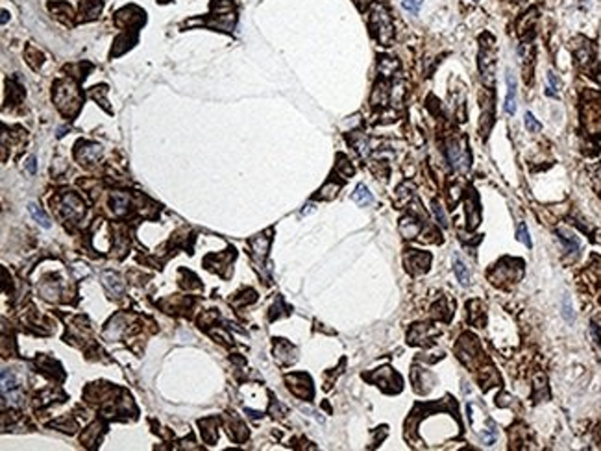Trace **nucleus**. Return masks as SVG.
Segmentation results:
<instances>
[{
  "label": "nucleus",
  "instance_id": "f03ea898",
  "mask_svg": "<svg viewBox=\"0 0 601 451\" xmlns=\"http://www.w3.org/2000/svg\"><path fill=\"white\" fill-rule=\"evenodd\" d=\"M448 159H450V163L455 169L459 170H466L468 169V165H470V155H468V152L465 150V148H460L457 143H451L450 146H448Z\"/></svg>",
  "mask_w": 601,
  "mask_h": 451
},
{
  "label": "nucleus",
  "instance_id": "a211bd4d",
  "mask_svg": "<svg viewBox=\"0 0 601 451\" xmlns=\"http://www.w3.org/2000/svg\"><path fill=\"white\" fill-rule=\"evenodd\" d=\"M402 6L407 11H411L412 15H417L418 10H420V6H422V0H402Z\"/></svg>",
  "mask_w": 601,
  "mask_h": 451
},
{
  "label": "nucleus",
  "instance_id": "dca6fc26",
  "mask_svg": "<svg viewBox=\"0 0 601 451\" xmlns=\"http://www.w3.org/2000/svg\"><path fill=\"white\" fill-rule=\"evenodd\" d=\"M525 128H527L531 133H537V131H540V122H537V118H535L531 113H525Z\"/></svg>",
  "mask_w": 601,
  "mask_h": 451
},
{
  "label": "nucleus",
  "instance_id": "f257e3e1",
  "mask_svg": "<svg viewBox=\"0 0 601 451\" xmlns=\"http://www.w3.org/2000/svg\"><path fill=\"white\" fill-rule=\"evenodd\" d=\"M370 28L374 30V34L378 35L381 44L390 43L394 30H392V22H390V15L387 13V10H385L383 6L379 4L374 6L372 15H370Z\"/></svg>",
  "mask_w": 601,
  "mask_h": 451
},
{
  "label": "nucleus",
  "instance_id": "9d476101",
  "mask_svg": "<svg viewBox=\"0 0 601 451\" xmlns=\"http://www.w3.org/2000/svg\"><path fill=\"white\" fill-rule=\"evenodd\" d=\"M102 10V2L100 0H83L82 2V13L87 15V19L97 17Z\"/></svg>",
  "mask_w": 601,
  "mask_h": 451
},
{
  "label": "nucleus",
  "instance_id": "6ab92c4d",
  "mask_svg": "<svg viewBox=\"0 0 601 451\" xmlns=\"http://www.w3.org/2000/svg\"><path fill=\"white\" fill-rule=\"evenodd\" d=\"M433 211H435V215H436V220H438V222H441L442 226L446 228V226H448V219H446V215H444V211H442V207H441V204H438V202H433Z\"/></svg>",
  "mask_w": 601,
  "mask_h": 451
},
{
  "label": "nucleus",
  "instance_id": "39448f33",
  "mask_svg": "<svg viewBox=\"0 0 601 451\" xmlns=\"http://www.w3.org/2000/svg\"><path fill=\"white\" fill-rule=\"evenodd\" d=\"M557 235H559V241H561V243L564 244V248H566V252H570V253L579 252L581 244H579V239H577L573 233L566 231V229H559Z\"/></svg>",
  "mask_w": 601,
  "mask_h": 451
},
{
  "label": "nucleus",
  "instance_id": "4468645a",
  "mask_svg": "<svg viewBox=\"0 0 601 451\" xmlns=\"http://www.w3.org/2000/svg\"><path fill=\"white\" fill-rule=\"evenodd\" d=\"M252 246H253V252H256L257 255H261V257H263V255L267 253V250H268V239H265V241H263V237L253 239Z\"/></svg>",
  "mask_w": 601,
  "mask_h": 451
},
{
  "label": "nucleus",
  "instance_id": "f3484780",
  "mask_svg": "<svg viewBox=\"0 0 601 451\" xmlns=\"http://www.w3.org/2000/svg\"><path fill=\"white\" fill-rule=\"evenodd\" d=\"M548 83H549L548 94H551V97H559V80L553 73L548 74Z\"/></svg>",
  "mask_w": 601,
  "mask_h": 451
},
{
  "label": "nucleus",
  "instance_id": "f8f14e48",
  "mask_svg": "<svg viewBox=\"0 0 601 451\" xmlns=\"http://www.w3.org/2000/svg\"><path fill=\"white\" fill-rule=\"evenodd\" d=\"M128 204H130V198H128L126 193H113L111 205H113V209H115L117 213H122V211L128 207Z\"/></svg>",
  "mask_w": 601,
  "mask_h": 451
},
{
  "label": "nucleus",
  "instance_id": "20e7f679",
  "mask_svg": "<svg viewBox=\"0 0 601 451\" xmlns=\"http://www.w3.org/2000/svg\"><path fill=\"white\" fill-rule=\"evenodd\" d=\"M505 111L509 115L516 113V82L513 74H507V98H505Z\"/></svg>",
  "mask_w": 601,
  "mask_h": 451
},
{
  "label": "nucleus",
  "instance_id": "4be33fe9",
  "mask_svg": "<svg viewBox=\"0 0 601 451\" xmlns=\"http://www.w3.org/2000/svg\"><path fill=\"white\" fill-rule=\"evenodd\" d=\"M28 170H30V172H34V170H35V159H34V157H30V159H28Z\"/></svg>",
  "mask_w": 601,
  "mask_h": 451
},
{
  "label": "nucleus",
  "instance_id": "6e6552de",
  "mask_svg": "<svg viewBox=\"0 0 601 451\" xmlns=\"http://www.w3.org/2000/svg\"><path fill=\"white\" fill-rule=\"evenodd\" d=\"M453 270H455L457 281H459L460 285L466 287L468 283H470V274H468V267H466V265H465L463 261H460V259H455V261H453Z\"/></svg>",
  "mask_w": 601,
  "mask_h": 451
},
{
  "label": "nucleus",
  "instance_id": "aec40b11",
  "mask_svg": "<svg viewBox=\"0 0 601 451\" xmlns=\"http://www.w3.org/2000/svg\"><path fill=\"white\" fill-rule=\"evenodd\" d=\"M563 315H564V318H566L568 322H572L573 320V311H572V303H570V298H564L563 300Z\"/></svg>",
  "mask_w": 601,
  "mask_h": 451
},
{
  "label": "nucleus",
  "instance_id": "1a4fd4ad",
  "mask_svg": "<svg viewBox=\"0 0 601 451\" xmlns=\"http://www.w3.org/2000/svg\"><path fill=\"white\" fill-rule=\"evenodd\" d=\"M100 146L98 145H85V150H78V157L85 163H93L97 161V157L100 155Z\"/></svg>",
  "mask_w": 601,
  "mask_h": 451
},
{
  "label": "nucleus",
  "instance_id": "2eb2a0df",
  "mask_svg": "<svg viewBox=\"0 0 601 451\" xmlns=\"http://www.w3.org/2000/svg\"><path fill=\"white\" fill-rule=\"evenodd\" d=\"M516 239H518L520 243H524L527 248H531V239H529V233H527V228H525V224L522 222L518 226V229H516Z\"/></svg>",
  "mask_w": 601,
  "mask_h": 451
},
{
  "label": "nucleus",
  "instance_id": "7ed1b4c3",
  "mask_svg": "<svg viewBox=\"0 0 601 451\" xmlns=\"http://www.w3.org/2000/svg\"><path fill=\"white\" fill-rule=\"evenodd\" d=\"M583 116H585V124H587L588 130H590L592 133H599L601 131V106H596V104L587 106L585 107Z\"/></svg>",
  "mask_w": 601,
  "mask_h": 451
},
{
  "label": "nucleus",
  "instance_id": "ddd939ff",
  "mask_svg": "<svg viewBox=\"0 0 601 451\" xmlns=\"http://www.w3.org/2000/svg\"><path fill=\"white\" fill-rule=\"evenodd\" d=\"M28 211H30V215L34 217L35 222H39L41 226H43V228H50V220H49V217L43 213V209H39L35 204H30L28 205Z\"/></svg>",
  "mask_w": 601,
  "mask_h": 451
},
{
  "label": "nucleus",
  "instance_id": "423d86ee",
  "mask_svg": "<svg viewBox=\"0 0 601 451\" xmlns=\"http://www.w3.org/2000/svg\"><path fill=\"white\" fill-rule=\"evenodd\" d=\"M104 285L109 289V292H111L113 296H119L124 291V283L121 281V277L117 276V274H111V272L104 274Z\"/></svg>",
  "mask_w": 601,
  "mask_h": 451
},
{
  "label": "nucleus",
  "instance_id": "412c9836",
  "mask_svg": "<svg viewBox=\"0 0 601 451\" xmlns=\"http://www.w3.org/2000/svg\"><path fill=\"white\" fill-rule=\"evenodd\" d=\"M590 329H592V335H594V339H596V342H597V344H601V327L597 324H592Z\"/></svg>",
  "mask_w": 601,
  "mask_h": 451
},
{
  "label": "nucleus",
  "instance_id": "0eeeda50",
  "mask_svg": "<svg viewBox=\"0 0 601 451\" xmlns=\"http://www.w3.org/2000/svg\"><path fill=\"white\" fill-rule=\"evenodd\" d=\"M352 200L359 205H370L374 202L372 193H370L364 185H357V189H355L354 194H352Z\"/></svg>",
  "mask_w": 601,
  "mask_h": 451
},
{
  "label": "nucleus",
  "instance_id": "9b49d317",
  "mask_svg": "<svg viewBox=\"0 0 601 451\" xmlns=\"http://www.w3.org/2000/svg\"><path fill=\"white\" fill-rule=\"evenodd\" d=\"M17 381H15L13 374H10V372H2V392H4V396H8L10 394V398L15 394V390H17Z\"/></svg>",
  "mask_w": 601,
  "mask_h": 451
}]
</instances>
